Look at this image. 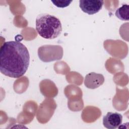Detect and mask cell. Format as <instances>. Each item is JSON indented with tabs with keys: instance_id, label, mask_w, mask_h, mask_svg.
<instances>
[{
	"instance_id": "obj_1",
	"label": "cell",
	"mask_w": 129,
	"mask_h": 129,
	"mask_svg": "<svg viewBox=\"0 0 129 129\" xmlns=\"http://www.w3.org/2000/svg\"><path fill=\"white\" fill-rule=\"evenodd\" d=\"M30 62L29 52L21 42H4L0 49V71L10 78H18L27 72Z\"/></svg>"
},
{
	"instance_id": "obj_2",
	"label": "cell",
	"mask_w": 129,
	"mask_h": 129,
	"mask_svg": "<svg viewBox=\"0 0 129 129\" xmlns=\"http://www.w3.org/2000/svg\"><path fill=\"white\" fill-rule=\"evenodd\" d=\"M35 26L38 34L42 38L47 39L57 37L62 31L59 19L48 14L38 15L36 19Z\"/></svg>"
},
{
	"instance_id": "obj_3",
	"label": "cell",
	"mask_w": 129,
	"mask_h": 129,
	"mask_svg": "<svg viewBox=\"0 0 129 129\" xmlns=\"http://www.w3.org/2000/svg\"><path fill=\"white\" fill-rule=\"evenodd\" d=\"M38 55L43 62L59 60L63 55V49L59 45H43L38 48Z\"/></svg>"
},
{
	"instance_id": "obj_4",
	"label": "cell",
	"mask_w": 129,
	"mask_h": 129,
	"mask_svg": "<svg viewBox=\"0 0 129 129\" xmlns=\"http://www.w3.org/2000/svg\"><path fill=\"white\" fill-rule=\"evenodd\" d=\"M104 1L102 0H80L79 7L84 13L93 15L98 13L102 8Z\"/></svg>"
},
{
	"instance_id": "obj_5",
	"label": "cell",
	"mask_w": 129,
	"mask_h": 129,
	"mask_svg": "<svg viewBox=\"0 0 129 129\" xmlns=\"http://www.w3.org/2000/svg\"><path fill=\"white\" fill-rule=\"evenodd\" d=\"M122 116L117 112H108L103 116V124L109 129H115L118 127L122 123Z\"/></svg>"
},
{
	"instance_id": "obj_6",
	"label": "cell",
	"mask_w": 129,
	"mask_h": 129,
	"mask_svg": "<svg viewBox=\"0 0 129 129\" xmlns=\"http://www.w3.org/2000/svg\"><path fill=\"white\" fill-rule=\"evenodd\" d=\"M103 75L95 72H91L86 75L84 79V85L89 89H94L101 86L104 82Z\"/></svg>"
},
{
	"instance_id": "obj_7",
	"label": "cell",
	"mask_w": 129,
	"mask_h": 129,
	"mask_svg": "<svg viewBox=\"0 0 129 129\" xmlns=\"http://www.w3.org/2000/svg\"><path fill=\"white\" fill-rule=\"evenodd\" d=\"M115 15L120 20L128 21L129 20V6L126 4L123 5L116 10Z\"/></svg>"
},
{
	"instance_id": "obj_8",
	"label": "cell",
	"mask_w": 129,
	"mask_h": 129,
	"mask_svg": "<svg viewBox=\"0 0 129 129\" xmlns=\"http://www.w3.org/2000/svg\"><path fill=\"white\" fill-rule=\"evenodd\" d=\"M51 3L55 6L60 8L68 7L73 2V1H56L51 0Z\"/></svg>"
}]
</instances>
